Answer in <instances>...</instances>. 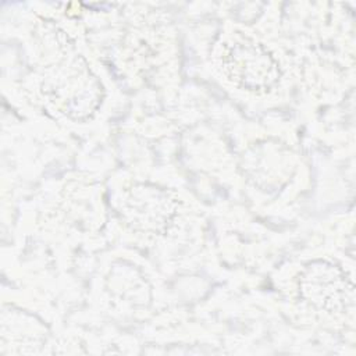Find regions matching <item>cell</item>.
<instances>
[{
	"label": "cell",
	"instance_id": "3",
	"mask_svg": "<svg viewBox=\"0 0 356 356\" xmlns=\"http://www.w3.org/2000/svg\"><path fill=\"white\" fill-rule=\"evenodd\" d=\"M299 292L309 306L328 316H343L355 306L352 281L339 266L328 260H314L305 267Z\"/></svg>",
	"mask_w": 356,
	"mask_h": 356
},
{
	"label": "cell",
	"instance_id": "4",
	"mask_svg": "<svg viewBox=\"0 0 356 356\" xmlns=\"http://www.w3.org/2000/svg\"><path fill=\"white\" fill-rule=\"evenodd\" d=\"M121 213L134 229L163 234L177 214V202L171 195L152 184H135L121 200Z\"/></svg>",
	"mask_w": 356,
	"mask_h": 356
},
{
	"label": "cell",
	"instance_id": "2",
	"mask_svg": "<svg viewBox=\"0 0 356 356\" xmlns=\"http://www.w3.org/2000/svg\"><path fill=\"white\" fill-rule=\"evenodd\" d=\"M44 92L68 117L83 118L100 102V83L81 57L63 60L44 78Z\"/></svg>",
	"mask_w": 356,
	"mask_h": 356
},
{
	"label": "cell",
	"instance_id": "1",
	"mask_svg": "<svg viewBox=\"0 0 356 356\" xmlns=\"http://www.w3.org/2000/svg\"><path fill=\"white\" fill-rule=\"evenodd\" d=\"M220 65L229 82L248 92H268L281 78L278 60L270 49L243 35L222 44Z\"/></svg>",
	"mask_w": 356,
	"mask_h": 356
}]
</instances>
